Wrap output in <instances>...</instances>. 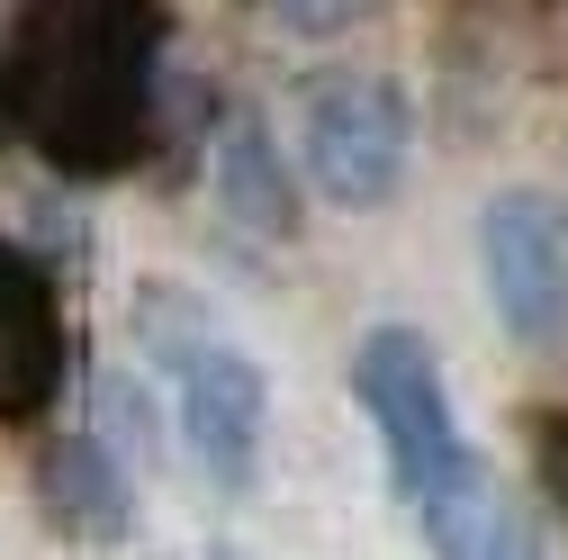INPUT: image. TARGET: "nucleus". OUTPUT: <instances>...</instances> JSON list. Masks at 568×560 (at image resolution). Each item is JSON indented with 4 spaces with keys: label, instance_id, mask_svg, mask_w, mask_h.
Segmentation results:
<instances>
[{
    "label": "nucleus",
    "instance_id": "obj_1",
    "mask_svg": "<svg viewBox=\"0 0 568 560\" xmlns=\"http://www.w3.org/2000/svg\"><path fill=\"white\" fill-rule=\"evenodd\" d=\"M145 10H73L45 28V54L19 73V109L37 127V146L63 172H109L135 154L145 127Z\"/></svg>",
    "mask_w": 568,
    "mask_h": 560
},
{
    "label": "nucleus",
    "instance_id": "obj_2",
    "mask_svg": "<svg viewBox=\"0 0 568 560\" xmlns=\"http://www.w3.org/2000/svg\"><path fill=\"white\" fill-rule=\"evenodd\" d=\"M352 398H362L371 434L388 452V488L406 507H424L469 461L460 416H452V380H443L434 343H424L415 326H371L362 334V353H352Z\"/></svg>",
    "mask_w": 568,
    "mask_h": 560
},
{
    "label": "nucleus",
    "instance_id": "obj_3",
    "mask_svg": "<svg viewBox=\"0 0 568 560\" xmlns=\"http://www.w3.org/2000/svg\"><path fill=\"white\" fill-rule=\"evenodd\" d=\"M415 154V109L379 73H325L298 109V163L334 208H379L406 181Z\"/></svg>",
    "mask_w": 568,
    "mask_h": 560
},
{
    "label": "nucleus",
    "instance_id": "obj_4",
    "mask_svg": "<svg viewBox=\"0 0 568 560\" xmlns=\"http://www.w3.org/2000/svg\"><path fill=\"white\" fill-rule=\"evenodd\" d=\"M478 280L487 308L524 353L568 343V208L550 190H496L478 199Z\"/></svg>",
    "mask_w": 568,
    "mask_h": 560
},
{
    "label": "nucleus",
    "instance_id": "obj_5",
    "mask_svg": "<svg viewBox=\"0 0 568 560\" xmlns=\"http://www.w3.org/2000/svg\"><path fill=\"white\" fill-rule=\"evenodd\" d=\"M163 362H172V389H181V443L199 452L207 479L244 488L253 461H262V426H271V389H262L253 353L190 326V334H163Z\"/></svg>",
    "mask_w": 568,
    "mask_h": 560
},
{
    "label": "nucleus",
    "instance_id": "obj_6",
    "mask_svg": "<svg viewBox=\"0 0 568 560\" xmlns=\"http://www.w3.org/2000/svg\"><path fill=\"white\" fill-rule=\"evenodd\" d=\"M63 389V308L54 280L0 244V416H45Z\"/></svg>",
    "mask_w": 568,
    "mask_h": 560
},
{
    "label": "nucleus",
    "instance_id": "obj_7",
    "mask_svg": "<svg viewBox=\"0 0 568 560\" xmlns=\"http://www.w3.org/2000/svg\"><path fill=\"white\" fill-rule=\"evenodd\" d=\"M415 524H424V542H434V560H524L532 551L524 524H515V498L496 488V470L478 452L415 507Z\"/></svg>",
    "mask_w": 568,
    "mask_h": 560
},
{
    "label": "nucleus",
    "instance_id": "obj_8",
    "mask_svg": "<svg viewBox=\"0 0 568 560\" xmlns=\"http://www.w3.org/2000/svg\"><path fill=\"white\" fill-rule=\"evenodd\" d=\"M37 488H45V516H54L63 533H82V542H118V533L135 524L126 470L109 461V443H100V434H54V443H45Z\"/></svg>",
    "mask_w": 568,
    "mask_h": 560
},
{
    "label": "nucleus",
    "instance_id": "obj_9",
    "mask_svg": "<svg viewBox=\"0 0 568 560\" xmlns=\"http://www.w3.org/2000/svg\"><path fill=\"white\" fill-rule=\"evenodd\" d=\"M217 199L235 208V227H253V236H298V190H290V163L271 154V136H262V118H226V136H217Z\"/></svg>",
    "mask_w": 568,
    "mask_h": 560
}]
</instances>
